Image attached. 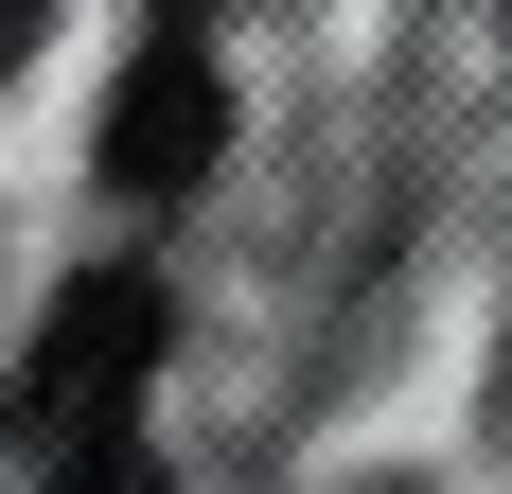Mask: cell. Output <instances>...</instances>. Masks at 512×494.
Wrapping results in <instances>:
<instances>
[{
	"instance_id": "1",
	"label": "cell",
	"mask_w": 512,
	"mask_h": 494,
	"mask_svg": "<svg viewBox=\"0 0 512 494\" xmlns=\"http://www.w3.org/2000/svg\"><path fill=\"white\" fill-rule=\"evenodd\" d=\"M159 371V283L142 265H106V283H71V318L36 336V371H18V442L71 459L89 424H124V389Z\"/></svg>"
},
{
	"instance_id": "2",
	"label": "cell",
	"mask_w": 512,
	"mask_h": 494,
	"mask_svg": "<svg viewBox=\"0 0 512 494\" xmlns=\"http://www.w3.org/2000/svg\"><path fill=\"white\" fill-rule=\"evenodd\" d=\"M212 159H230V89H212L195 18H159L142 71H124V106H106V177H124V195H195Z\"/></svg>"
},
{
	"instance_id": "3",
	"label": "cell",
	"mask_w": 512,
	"mask_h": 494,
	"mask_svg": "<svg viewBox=\"0 0 512 494\" xmlns=\"http://www.w3.org/2000/svg\"><path fill=\"white\" fill-rule=\"evenodd\" d=\"M53 494H159V459H142V424H89V442L53 459Z\"/></svg>"
},
{
	"instance_id": "4",
	"label": "cell",
	"mask_w": 512,
	"mask_h": 494,
	"mask_svg": "<svg viewBox=\"0 0 512 494\" xmlns=\"http://www.w3.org/2000/svg\"><path fill=\"white\" fill-rule=\"evenodd\" d=\"M0 18H18V0H0Z\"/></svg>"
}]
</instances>
